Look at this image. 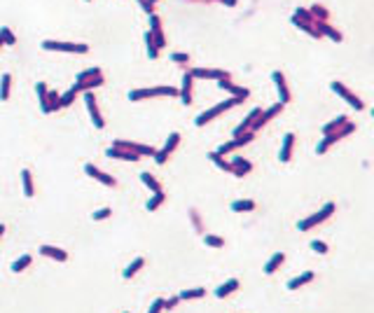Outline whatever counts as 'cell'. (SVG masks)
Here are the masks:
<instances>
[{"label":"cell","mask_w":374,"mask_h":313,"mask_svg":"<svg viewBox=\"0 0 374 313\" xmlns=\"http://www.w3.org/2000/svg\"><path fill=\"white\" fill-rule=\"evenodd\" d=\"M239 103H243V98H236V96H232L229 101H222V103H218V105H213V108H208L206 112H201L199 117L194 119V124L197 126H206L208 122H213L215 117H220L224 110H229V108H234V105H239Z\"/></svg>","instance_id":"obj_1"},{"label":"cell","mask_w":374,"mask_h":313,"mask_svg":"<svg viewBox=\"0 0 374 313\" xmlns=\"http://www.w3.org/2000/svg\"><path fill=\"white\" fill-rule=\"evenodd\" d=\"M43 49L47 52H66V54H87L89 44L82 42H59V40H43Z\"/></svg>","instance_id":"obj_2"},{"label":"cell","mask_w":374,"mask_h":313,"mask_svg":"<svg viewBox=\"0 0 374 313\" xmlns=\"http://www.w3.org/2000/svg\"><path fill=\"white\" fill-rule=\"evenodd\" d=\"M353 131H355V124H353V122H346V124H344L342 129L339 131H334V133H328V136H325V138H323L321 143H318V147H316V152H318V154H325V152L330 150L332 145H334V143H339L342 141V138H346V136H351Z\"/></svg>","instance_id":"obj_3"},{"label":"cell","mask_w":374,"mask_h":313,"mask_svg":"<svg viewBox=\"0 0 374 313\" xmlns=\"http://www.w3.org/2000/svg\"><path fill=\"white\" fill-rule=\"evenodd\" d=\"M334 210H337V206H334V204H325V206L321 208V210H318V213H313L311 217L302 220V222L297 225V229H299V231H309V229H313L316 225L325 222V220H328V217H330L332 213H334Z\"/></svg>","instance_id":"obj_4"},{"label":"cell","mask_w":374,"mask_h":313,"mask_svg":"<svg viewBox=\"0 0 374 313\" xmlns=\"http://www.w3.org/2000/svg\"><path fill=\"white\" fill-rule=\"evenodd\" d=\"M330 89L332 91H334V94H337V96H342L344 101H346V103H349V105H351L353 110H363L365 108V103L363 101H360V98L355 96V94H353L351 89H349V86H344L342 82H332L330 84Z\"/></svg>","instance_id":"obj_5"},{"label":"cell","mask_w":374,"mask_h":313,"mask_svg":"<svg viewBox=\"0 0 374 313\" xmlns=\"http://www.w3.org/2000/svg\"><path fill=\"white\" fill-rule=\"evenodd\" d=\"M253 138H255V133H253V131H246V133H241V136H236L234 141H227V143H222V145H220V147H218V150L215 152H220V154H229V152H234V150H239V147H243V145H248V143L253 141Z\"/></svg>","instance_id":"obj_6"},{"label":"cell","mask_w":374,"mask_h":313,"mask_svg":"<svg viewBox=\"0 0 374 313\" xmlns=\"http://www.w3.org/2000/svg\"><path fill=\"white\" fill-rule=\"evenodd\" d=\"M178 145H180V133H178V131H173L171 136H169V141H166V145H164V147L154 154V162H157V164H166V162H169V157L176 152V147H178Z\"/></svg>","instance_id":"obj_7"},{"label":"cell","mask_w":374,"mask_h":313,"mask_svg":"<svg viewBox=\"0 0 374 313\" xmlns=\"http://www.w3.org/2000/svg\"><path fill=\"white\" fill-rule=\"evenodd\" d=\"M85 103H87V110H89V117L94 122V126L96 129H103L106 126V119L101 115V110H98V103H96V96L91 94V91H87L85 94Z\"/></svg>","instance_id":"obj_8"},{"label":"cell","mask_w":374,"mask_h":313,"mask_svg":"<svg viewBox=\"0 0 374 313\" xmlns=\"http://www.w3.org/2000/svg\"><path fill=\"white\" fill-rule=\"evenodd\" d=\"M281 110H283V103H274V105H271V108H267V110H262V115H260V117H257L255 122H253V126H250V131H253V133H255L257 129H262V126H264V124H267V122H271V119L276 117V115H281Z\"/></svg>","instance_id":"obj_9"},{"label":"cell","mask_w":374,"mask_h":313,"mask_svg":"<svg viewBox=\"0 0 374 313\" xmlns=\"http://www.w3.org/2000/svg\"><path fill=\"white\" fill-rule=\"evenodd\" d=\"M192 73V77L197 80H227L229 77V73H224V70H213V68H192L190 70Z\"/></svg>","instance_id":"obj_10"},{"label":"cell","mask_w":374,"mask_h":313,"mask_svg":"<svg viewBox=\"0 0 374 313\" xmlns=\"http://www.w3.org/2000/svg\"><path fill=\"white\" fill-rule=\"evenodd\" d=\"M85 173H87V175H91V178H94V180H98V183H103L106 187H115V185H117V180H115L112 175L103 173L101 168H96L94 164H87V166H85Z\"/></svg>","instance_id":"obj_11"},{"label":"cell","mask_w":374,"mask_h":313,"mask_svg":"<svg viewBox=\"0 0 374 313\" xmlns=\"http://www.w3.org/2000/svg\"><path fill=\"white\" fill-rule=\"evenodd\" d=\"M271 80L276 82V89H278V98H281L278 103H283V105H286V103H290V89H288V82H286V75H283L281 70H276V73L271 75Z\"/></svg>","instance_id":"obj_12"},{"label":"cell","mask_w":374,"mask_h":313,"mask_svg":"<svg viewBox=\"0 0 374 313\" xmlns=\"http://www.w3.org/2000/svg\"><path fill=\"white\" fill-rule=\"evenodd\" d=\"M106 157H110V159H119V162H140V159H143V157H140V154H136V152L119 150V147H108Z\"/></svg>","instance_id":"obj_13"},{"label":"cell","mask_w":374,"mask_h":313,"mask_svg":"<svg viewBox=\"0 0 374 313\" xmlns=\"http://www.w3.org/2000/svg\"><path fill=\"white\" fill-rule=\"evenodd\" d=\"M192 86H194L192 73H190V70H185V75H182V89H180L182 105H192Z\"/></svg>","instance_id":"obj_14"},{"label":"cell","mask_w":374,"mask_h":313,"mask_svg":"<svg viewBox=\"0 0 374 313\" xmlns=\"http://www.w3.org/2000/svg\"><path fill=\"white\" fill-rule=\"evenodd\" d=\"M150 33L154 35V42H157V47H159V49H164V47H166V38H164V31H161V19L157 17V14H152V17H150Z\"/></svg>","instance_id":"obj_15"},{"label":"cell","mask_w":374,"mask_h":313,"mask_svg":"<svg viewBox=\"0 0 374 313\" xmlns=\"http://www.w3.org/2000/svg\"><path fill=\"white\" fill-rule=\"evenodd\" d=\"M260 115H262V108H253V110H250L246 117H243V122H241V124H239V126L234 129V138H236V136H241V133H246V131H250L253 122H255Z\"/></svg>","instance_id":"obj_16"},{"label":"cell","mask_w":374,"mask_h":313,"mask_svg":"<svg viewBox=\"0 0 374 313\" xmlns=\"http://www.w3.org/2000/svg\"><path fill=\"white\" fill-rule=\"evenodd\" d=\"M59 96H61V94H56V91H47V96L40 101V110H43L44 115L61 110V108H59Z\"/></svg>","instance_id":"obj_17"},{"label":"cell","mask_w":374,"mask_h":313,"mask_svg":"<svg viewBox=\"0 0 374 313\" xmlns=\"http://www.w3.org/2000/svg\"><path fill=\"white\" fill-rule=\"evenodd\" d=\"M40 255L43 257H49V259H54V262H66L68 259V252L66 250H61V248H56V246H40Z\"/></svg>","instance_id":"obj_18"},{"label":"cell","mask_w":374,"mask_h":313,"mask_svg":"<svg viewBox=\"0 0 374 313\" xmlns=\"http://www.w3.org/2000/svg\"><path fill=\"white\" fill-rule=\"evenodd\" d=\"M292 147H295V133H286L283 136V145H281V154H278V159L283 164L292 159Z\"/></svg>","instance_id":"obj_19"},{"label":"cell","mask_w":374,"mask_h":313,"mask_svg":"<svg viewBox=\"0 0 374 313\" xmlns=\"http://www.w3.org/2000/svg\"><path fill=\"white\" fill-rule=\"evenodd\" d=\"M96 86H103V75L94 77V80H85V82H75L70 89H73L75 94H87V91H91V89H96Z\"/></svg>","instance_id":"obj_20"},{"label":"cell","mask_w":374,"mask_h":313,"mask_svg":"<svg viewBox=\"0 0 374 313\" xmlns=\"http://www.w3.org/2000/svg\"><path fill=\"white\" fill-rule=\"evenodd\" d=\"M232 168H234V173H232V175H236V178H243V175H248V173L253 171V164L248 162V159H243V157H234V159H232Z\"/></svg>","instance_id":"obj_21"},{"label":"cell","mask_w":374,"mask_h":313,"mask_svg":"<svg viewBox=\"0 0 374 313\" xmlns=\"http://www.w3.org/2000/svg\"><path fill=\"white\" fill-rule=\"evenodd\" d=\"M218 86H220V89H224V91H229V94H232V96H236V98H248V94H250V91H248V89H243V86L232 84V82H229V77H227V80H218Z\"/></svg>","instance_id":"obj_22"},{"label":"cell","mask_w":374,"mask_h":313,"mask_svg":"<svg viewBox=\"0 0 374 313\" xmlns=\"http://www.w3.org/2000/svg\"><path fill=\"white\" fill-rule=\"evenodd\" d=\"M154 96H161L159 94V86H154V89H133V91H129V101H145V98H154Z\"/></svg>","instance_id":"obj_23"},{"label":"cell","mask_w":374,"mask_h":313,"mask_svg":"<svg viewBox=\"0 0 374 313\" xmlns=\"http://www.w3.org/2000/svg\"><path fill=\"white\" fill-rule=\"evenodd\" d=\"M316 28H318L321 35H328V38L334 40V42H342V33L337 31V28H332L328 21H316Z\"/></svg>","instance_id":"obj_24"},{"label":"cell","mask_w":374,"mask_h":313,"mask_svg":"<svg viewBox=\"0 0 374 313\" xmlns=\"http://www.w3.org/2000/svg\"><path fill=\"white\" fill-rule=\"evenodd\" d=\"M236 290H239V281H236V278H229V281H224L222 285L215 290V297H218V299H224V297H229V294L236 292Z\"/></svg>","instance_id":"obj_25"},{"label":"cell","mask_w":374,"mask_h":313,"mask_svg":"<svg viewBox=\"0 0 374 313\" xmlns=\"http://www.w3.org/2000/svg\"><path fill=\"white\" fill-rule=\"evenodd\" d=\"M22 185H23V196H35V185H33V173L28 168L22 171Z\"/></svg>","instance_id":"obj_26"},{"label":"cell","mask_w":374,"mask_h":313,"mask_svg":"<svg viewBox=\"0 0 374 313\" xmlns=\"http://www.w3.org/2000/svg\"><path fill=\"white\" fill-rule=\"evenodd\" d=\"M208 159L220 168V171H227V173H234V168H232V162H227L220 152H208Z\"/></svg>","instance_id":"obj_27"},{"label":"cell","mask_w":374,"mask_h":313,"mask_svg":"<svg viewBox=\"0 0 374 313\" xmlns=\"http://www.w3.org/2000/svg\"><path fill=\"white\" fill-rule=\"evenodd\" d=\"M311 281H313V271H304V273L295 276V278L288 283V290H299L302 285H307V283H311Z\"/></svg>","instance_id":"obj_28"},{"label":"cell","mask_w":374,"mask_h":313,"mask_svg":"<svg viewBox=\"0 0 374 313\" xmlns=\"http://www.w3.org/2000/svg\"><path fill=\"white\" fill-rule=\"evenodd\" d=\"M140 180H143V185L148 187V189H150V192H152V194H154V192H161V185H159V180H157V178H154L152 173L143 171V173H140Z\"/></svg>","instance_id":"obj_29"},{"label":"cell","mask_w":374,"mask_h":313,"mask_svg":"<svg viewBox=\"0 0 374 313\" xmlns=\"http://www.w3.org/2000/svg\"><path fill=\"white\" fill-rule=\"evenodd\" d=\"M283 262H286V255H283V252H276V255H274V257H271V259L267 262V264H264V273H267V276L276 273L278 267H281Z\"/></svg>","instance_id":"obj_30"},{"label":"cell","mask_w":374,"mask_h":313,"mask_svg":"<svg viewBox=\"0 0 374 313\" xmlns=\"http://www.w3.org/2000/svg\"><path fill=\"white\" fill-rule=\"evenodd\" d=\"M143 267H145V259H143V257H136V259H133V262H131V264L127 267V269H124V273H122V276H124V278L129 281V278H133V276H136V273H138Z\"/></svg>","instance_id":"obj_31"},{"label":"cell","mask_w":374,"mask_h":313,"mask_svg":"<svg viewBox=\"0 0 374 313\" xmlns=\"http://www.w3.org/2000/svg\"><path fill=\"white\" fill-rule=\"evenodd\" d=\"M346 122H349V117H346V115H339L337 119H332L330 124H325V126H323V136H328V133H334V131H339L344 124H346Z\"/></svg>","instance_id":"obj_32"},{"label":"cell","mask_w":374,"mask_h":313,"mask_svg":"<svg viewBox=\"0 0 374 313\" xmlns=\"http://www.w3.org/2000/svg\"><path fill=\"white\" fill-rule=\"evenodd\" d=\"M232 210L234 213H250V210H255V201H250V199H239L232 204Z\"/></svg>","instance_id":"obj_33"},{"label":"cell","mask_w":374,"mask_h":313,"mask_svg":"<svg viewBox=\"0 0 374 313\" xmlns=\"http://www.w3.org/2000/svg\"><path fill=\"white\" fill-rule=\"evenodd\" d=\"M164 201H166V194H164V189H161V192H154V196H152L148 204H145V208H148L150 213H154L157 208H161V206H164Z\"/></svg>","instance_id":"obj_34"},{"label":"cell","mask_w":374,"mask_h":313,"mask_svg":"<svg viewBox=\"0 0 374 313\" xmlns=\"http://www.w3.org/2000/svg\"><path fill=\"white\" fill-rule=\"evenodd\" d=\"M10 89H12V75L5 73L0 77V101H7L10 98Z\"/></svg>","instance_id":"obj_35"},{"label":"cell","mask_w":374,"mask_h":313,"mask_svg":"<svg viewBox=\"0 0 374 313\" xmlns=\"http://www.w3.org/2000/svg\"><path fill=\"white\" fill-rule=\"evenodd\" d=\"M31 262H33V257H31V255H22V257H19V259H14V262H12V267H10V269L14 271V273H22L23 269H28V267H31Z\"/></svg>","instance_id":"obj_36"},{"label":"cell","mask_w":374,"mask_h":313,"mask_svg":"<svg viewBox=\"0 0 374 313\" xmlns=\"http://www.w3.org/2000/svg\"><path fill=\"white\" fill-rule=\"evenodd\" d=\"M178 297H180V302L182 299H201V297H206V288H190V290H182Z\"/></svg>","instance_id":"obj_37"},{"label":"cell","mask_w":374,"mask_h":313,"mask_svg":"<svg viewBox=\"0 0 374 313\" xmlns=\"http://www.w3.org/2000/svg\"><path fill=\"white\" fill-rule=\"evenodd\" d=\"M145 44H148V56L150 59H157L159 56V47H157V42H154V35L152 33H145Z\"/></svg>","instance_id":"obj_38"},{"label":"cell","mask_w":374,"mask_h":313,"mask_svg":"<svg viewBox=\"0 0 374 313\" xmlns=\"http://www.w3.org/2000/svg\"><path fill=\"white\" fill-rule=\"evenodd\" d=\"M309 12H311V17H313L316 21H328V19H330V12L325 10L323 5H313Z\"/></svg>","instance_id":"obj_39"},{"label":"cell","mask_w":374,"mask_h":313,"mask_svg":"<svg viewBox=\"0 0 374 313\" xmlns=\"http://www.w3.org/2000/svg\"><path fill=\"white\" fill-rule=\"evenodd\" d=\"M101 68H87L82 73H77V82H85V80H94V77H101Z\"/></svg>","instance_id":"obj_40"},{"label":"cell","mask_w":374,"mask_h":313,"mask_svg":"<svg viewBox=\"0 0 374 313\" xmlns=\"http://www.w3.org/2000/svg\"><path fill=\"white\" fill-rule=\"evenodd\" d=\"M75 98H77V94H75L73 89H68L66 94H61V96H59V108H68V105H73Z\"/></svg>","instance_id":"obj_41"},{"label":"cell","mask_w":374,"mask_h":313,"mask_svg":"<svg viewBox=\"0 0 374 313\" xmlns=\"http://www.w3.org/2000/svg\"><path fill=\"white\" fill-rule=\"evenodd\" d=\"M203 243L211 246V248H224V238L215 236V234H206V236H203Z\"/></svg>","instance_id":"obj_42"},{"label":"cell","mask_w":374,"mask_h":313,"mask_svg":"<svg viewBox=\"0 0 374 313\" xmlns=\"http://www.w3.org/2000/svg\"><path fill=\"white\" fill-rule=\"evenodd\" d=\"M0 38H2V42L5 44H17V38H14V33L10 31V28H7V26H2V28H0Z\"/></svg>","instance_id":"obj_43"},{"label":"cell","mask_w":374,"mask_h":313,"mask_svg":"<svg viewBox=\"0 0 374 313\" xmlns=\"http://www.w3.org/2000/svg\"><path fill=\"white\" fill-rule=\"evenodd\" d=\"M112 215V210H110V208H98L96 213H91V220H108V217Z\"/></svg>","instance_id":"obj_44"},{"label":"cell","mask_w":374,"mask_h":313,"mask_svg":"<svg viewBox=\"0 0 374 313\" xmlns=\"http://www.w3.org/2000/svg\"><path fill=\"white\" fill-rule=\"evenodd\" d=\"M178 304H180V297H178V294H173L171 299H164V311H173Z\"/></svg>","instance_id":"obj_45"},{"label":"cell","mask_w":374,"mask_h":313,"mask_svg":"<svg viewBox=\"0 0 374 313\" xmlns=\"http://www.w3.org/2000/svg\"><path fill=\"white\" fill-rule=\"evenodd\" d=\"M311 248L316 250L318 255H325V252H328V243H325V241H311Z\"/></svg>","instance_id":"obj_46"},{"label":"cell","mask_w":374,"mask_h":313,"mask_svg":"<svg viewBox=\"0 0 374 313\" xmlns=\"http://www.w3.org/2000/svg\"><path fill=\"white\" fill-rule=\"evenodd\" d=\"M190 220H192V225L199 229V231H203V222H201V217H199L197 210H190Z\"/></svg>","instance_id":"obj_47"},{"label":"cell","mask_w":374,"mask_h":313,"mask_svg":"<svg viewBox=\"0 0 374 313\" xmlns=\"http://www.w3.org/2000/svg\"><path fill=\"white\" fill-rule=\"evenodd\" d=\"M171 61L173 63H190V54H171Z\"/></svg>","instance_id":"obj_48"},{"label":"cell","mask_w":374,"mask_h":313,"mask_svg":"<svg viewBox=\"0 0 374 313\" xmlns=\"http://www.w3.org/2000/svg\"><path fill=\"white\" fill-rule=\"evenodd\" d=\"M161 311H164V299H154L148 313H161Z\"/></svg>","instance_id":"obj_49"},{"label":"cell","mask_w":374,"mask_h":313,"mask_svg":"<svg viewBox=\"0 0 374 313\" xmlns=\"http://www.w3.org/2000/svg\"><path fill=\"white\" fill-rule=\"evenodd\" d=\"M35 91H38V98L43 101V98L47 96V91H49V89H47V84H44V82H38V84H35Z\"/></svg>","instance_id":"obj_50"},{"label":"cell","mask_w":374,"mask_h":313,"mask_svg":"<svg viewBox=\"0 0 374 313\" xmlns=\"http://www.w3.org/2000/svg\"><path fill=\"white\" fill-rule=\"evenodd\" d=\"M140 2V7H143V10L148 12L150 17H152V14H154V5H152V2H150V0H138Z\"/></svg>","instance_id":"obj_51"},{"label":"cell","mask_w":374,"mask_h":313,"mask_svg":"<svg viewBox=\"0 0 374 313\" xmlns=\"http://www.w3.org/2000/svg\"><path fill=\"white\" fill-rule=\"evenodd\" d=\"M220 2H224L227 7H236V2H239V0H220Z\"/></svg>","instance_id":"obj_52"},{"label":"cell","mask_w":374,"mask_h":313,"mask_svg":"<svg viewBox=\"0 0 374 313\" xmlns=\"http://www.w3.org/2000/svg\"><path fill=\"white\" fill-rule=\"evenodd\" d=\"M2 234H5V225L0 222V238H2Z\"/></svg>","instance_id":"obj_53"},{"label":"cell","mask_w":374,"mask_h":313,"mask_svg":"<svg viewBox=\"0 0 374 313\" xmlns=\"http://www.w3.org/2000/svg\"><path fill=\"white\" fill-rule=\"evenodd\" d=\"M2 44H5V42H2V38H0V47H2Z\"/></svg>","instance_id":"obj_54"},{"label":"cell","mask_w":374,"mask_h":313,"mask_svg":"<svg viewBox=\"0 0 374 313\" xmlns=\"http://www.w3.org/2000/svg\"><path fill=\"white\" fill-rule=\"evenodd\" d=\"M372 117H374V110H372Z\"/></svg>","instance_id":"obj_55"},{"label":"cell","mask_w":374,"mask_h":313,"mask_svg":"<svg viewBox=\"0 0 374 313\" xmlns=\"http://www.w3.org/2000/svg\"><path fill=\"white\" fill-rule=\"evenodd\" d=\"M87 2H89V0H87Z\"/></svg>","instance_id":"obj_56"}]
</instances>
